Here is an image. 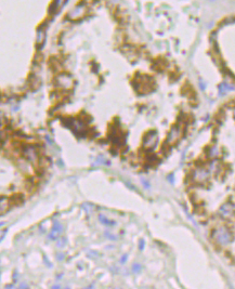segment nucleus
<instances>
[{"mask_svg":"<svg viewBox=\"0 0 235 289\" xmlns=\"http://www.w3.org/2000/svg\"><path fill=\"white\" fill-rule=\"evenodd\" d=\"M44 31L42 29H38V33H37V46L38 48H40V46L44 44Z\"/></svg>","mask_w":235,"mask_h":289,"instance_id":"obj_6","label":"nucleus"},{"mask_svg":"<svg viewBox=\"0 0 235 289\" xmlns=\"http://www.w3.org/2000/svg\"><path fill=\"white\" fill-rule=\"evenodd\" d=\"M51 289H61V286L60 285H54V286L51 287Z\"/></svg>","mask_w":235,"mask_h":289,"instance_id":"obj_14","label":"nucleus"},{"mask_svg":"<svg viewBox=\"0 0 235 289\" xmlns=\"http://www.w3.org/2000/svg\"><path fill=\"white\" fill-rule=\"evenodd\" d=\"M63 231V226L62 224L59 222V221H54L53 223V226H52V232L49 234V238L52 240H55L58 239V236L59 234H61Z\"/></svg>","mask_w":235,"mask_h":289,"instance_id":"obj_3","label":"nucleus"},{"mask_svg":"<svg viewBox=\"0 0 235 289\" xmlns=\"http://www.w3.org/2000/svg\"><path fill=\"white\" fill-rule=\"evenodd\" d=\"M64 289H71V288H69V287H66V288H64Z\"/></svg>","mask_w":235,"mask_h":289,"instance_id":"obj_18","label":"nucleus"},{"mask_svg":"<svg viewBox=\"0 0 235 289\" xmlns=\"http://www.w3.org/2000/svg\"><path fill=\"white\" fill-rule=\"evenodd\" d=\"M0 271H1V270H0ZM0 275H1V272H0Z\"/></svg>","mask_w":235,"mask_h":289,"instance_id":"obj_19","label":"nucleus"},{"mask_svg":"<svg viewBox=\"0 0 235 289\" xmlns=\"http://www.w3.org/2000/svg\"><path fill=\"white\" fill-rule=\"evenodd\" d=\"M64 259V254H58V260H63Z\"/></svg>","mask_w":235,"mask_h":289,"instance_id":"obj_13","label":"nucleus"},{"mask_svg":"<svg viewBox=\"0 0 235 289\" xmlns=\"http://www.w3.org/2000/svg\"><path fill=\"white\" fill-rule=\"evenodd\" d=\"M213 236L219 245H228L230 243V240H233L232 235H230L229 231L225 230V228L216 230V231L213 232Z\"/></svg>","mask_w":235,"mask_h":289,"instance_id":"obj_1","label":"nucleus"},{"mask_svg":"<svg viewBox=\"0 0 235 289\" xmlns=\"http://www.w3.org/2000/svg\"><path fill=\"white\" fill-rule=\"evenodd\" d=\"M99 218L101 219L100 221H101L102 223H104V224H114V222H111V221H108V219H106L105 217H104V216H102V214H101V216H100Z\"/></svg>","mask_w":235,"mask_h":289,"instance_id":"obj_8","label":"nucleus"},{"mask_svg":"<svg viewBox=\"0 0 235 289\" xmlns=\"http://www.w3.org/2000/svg\"><path fill=\"white\" fill-rule=\"evenodd\" d=\"M10 205H11V200L5 196H1L0 197V214H5L10 208Z\"/></svg>","mask_w":235,"mask_h":289,"instance_id":"obj_5","label":"nucleus"},{"mask_svg":"<svg viewBox=\"0 0 235 289\" xmlns=\"http://www.w3.org/2000/svg\"><path fill=\"white\" fill-rule=\"evenodd\" d=\"M57 81H58L59 86H61L62 88H65V89L72 87V85H73V81H72L71 77L68 75H65V74H62V75L59 76L58 78H57Z\"/></svg>","mask_w":235,"mask_h":289,"instance_id":"obj_2","label":"nucleus"},{"mask_svg":"<svg viewBox=\"0 0 235 289\" xmlns=\"http://www.w3.org/2000/svg\"><path fill=\"white\" fill-rule=\"evenodd\" d=\"M20 289H29V287H28V285H27L26 283H21Z\"/></svg>","mask_w":235,"mask_h":289,"instance_id":"obj_10","label":"nucleus"},{"mask_svg":"<svg viewBox=\"0 0 235 289\" xmlns=\"http://www.w3.org/2000/svg\"><path fill=\"white\" fill-rule=\"evenodd\" d=\"M5 289H14V286L13 285H7V286H5Z\"/></svg>","mask_w":235,"mask_h":289,"instance_id":"obj_15","label":"nucleus"},{"mask_svg":"<svg viewBox=\"0 0 235 289\" xmlns=\"http://www.w3.org/2000/svg\"><path fill=\"white\" fill-rule=\"evenodd\" d=\"M139 248H140V249H143V248H144V240L143 239L140 240V246H139Z\"/></svg>","mask_w":235,"mask_h":289,"instance_id":"obj_12","label":"nucleus"},{"mask_svg":"<svg viewBox=\"0 0 235 289\" xmlns=\"http://www.w3.org/2000/svg\"><path fill=\"white\" fill-rule=\"evenodd\" d=\"M132 271L134 272V273H140V272L142 271V265L140 264V263H134L132 265Z\"/></svg>","mask_w":235,"mask_h":289,"instance_id":"obj_7","label":"nucleus"},{"mask_svg":"<svg viewBox=\"0 0 235 289\" xmlns=\"http://www.w3.org/2000/svg\"><path fill=\"white\" fill-rule=\"evenodd\" d=\"M127 258H128V256H127V254L123 256V257H121V259H120V263H125V262H126V261H127Z\"/></svg>","mask_w":235,"mask_h":289,"instance_id":"obj_11","label":"nucleus"},{"mask_svg":"<svg viewBox=\"0 0 235 289\" xmlns=\"http://www.w3.org/2000/svg\"><path fill=\"white\" fill-rule=\"evenodd\" d=\"M2 118H3V116H2V114L0 113V122H1V120H2Z\"/></svg>","mask_w":235,"mask_h":289,"instance_id":"obj_16","label":"nucleus"},{"mask_svg":"<svg viewBox=\"0 0 235 289\" xmlns=\"http://www.w3.org/2000/svg\"><path fill=\"white\" fill-rule=\"evenodd\" d=\"M65 243H66V239H65L64 237H62V238H61V239L58 241V246H59V247H63Z\"/></svg>","mask_w":235,"mask_h":289,"instance_id":"obj_9","label":"nucleus"},{"mask_svg":"<svg viewBox=\"0 0 235 289\" xmlns=\"http://www.w3.org/2000/svg\"><path fill=\"white\" fill-rule=\"evenodd\" d=\"M24 154L27 157V159L31 161H36L38 159V155H37V151L35 150L34 146H26L24 148Z\"/></svg>","mask_w":235,"mask_h":289,"instance_id":"obj_4","label":"nucleus"},{"mask_svg":"<svg viewBox=\"0 0 235 289\" xmlns=\"http://www.w3.org/2000/svg\"><path fill=\"white\" fill-rule=\"evenodd\" d=\"M86 289H92V286H90V287H88V288H86Z\"/></svg>","mask_w":235,"mask_h":289,"instance_id":"obj_17","label":"nucleus"}]
</instances>
